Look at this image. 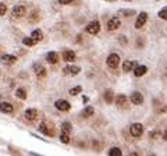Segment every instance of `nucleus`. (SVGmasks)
I'll use <instances>...</instances> for the list:
<instances>
[{"instance_id":"2f4dec72","label":"nucleus","mask_w":167,"mask_h":156,"mask_svg":"<svg viewBox=\"0 0 167 156\" xmlns=\"http://www.w3.org/2000/svg\"><path fill=\"white\" fill-rule=\"evenodd\" d=\"M121 14L128 15V17H130V15H132V14H134V11H132V10H121Z\"/></svg>"},{"instance_id":"c85d7f7f","label":"nucleus","mask_w":167,"mask_h":156,"mask_svg":"<svg viewBox=\"0 0 167 156\" xmlns=\"http://www.w3.org/2000/svg\"><path fill=\"white\" fill-rule=\"evenodd\" d=\"M81 89L82 88L81 87H74L73 89H70V95H73V96H75V95H78L79 92H81Z\"/></svg>"},{"instance_id":"2eb2a0df","label":"nucleus","mask_w":167,"mask_h":156,"mask_svg":"<svg viewBox=\"0 0 167 156\" xmlns=\"http://www.w3.org/2000/svg\"><path fill=\"white\" fill-rule=\"evenodd\" d=\"M46 60H47L50 64H56V63L59 61V56H57V53H56V52H49L47 56H46Z\"/></svg>"},{"instance_id":"473e14b6","label":"nucleus","mask_w":167,"mask_h":156,"mask_svg":"<svg viewBox=\"0 0 167 156\" xmlns=\"http://www.w3.org/2000/svg\"><path fill=\"white\" fill-rule=\"evenodd\" d=\"M61 4H70V3H73L74 0H59Z\"/></svg>"},{"instance_id":"aec40b11","label":"nucleus","mask_w":167,"mask_h":156,"mask_svg":"<svg viewBox=\"0 0 167 156\" xmlns=\"http://www.w3.org/2000/svg\"><path fill=\"white\" fill-rule=\"evenodd\" d=\"M104 102L106 103H112L113 100H114V93H113V91L112 89H107L106 92H104Z\"/></svg>"},{"instance_id":"f3484780","label":"nucleus","mask_w":167,"mask_h":156,"mask_svg":"<svg viewBox=\"0 0 167 156\" xmlns=\"http://www.w3.org/2000/svg\"><path fill=\"white\" fill-rule=\"evenodd\" d=\"M116 103H117V106H120V107H124L125 106V103L128 102V99H127V96L125 95H117V98H116Z\"/></svg>"},{"instance_id":"f704fd0d","label":"nucleus","mask_w":167,"mask_h":156,"mask_svg":"<svg viewBox=\"0 0 167 156\" xmlns=\"http://www.w3.org/2000/svg\"><path fill=\"white\" fill-rule=\"evenodd\" d=\"M82 100H84V103H86V102H88V96H84V99H82Z\"/></svg>"},{"instance_id":"72a5a7b5","label":"nucleus","mask_w":167,"mask_h":156,"mask_svg":"<svg viewBox=\"0 0 167 156\" xmlns=\"http://www.w3.org/2000/svg\"><path fill=\"white\" fill-rule=\"evenodd\" d=\"M163 138H164V139H166V141H167V128L164 130V132H163Z\"/></svg>"},{"instance_id":"39448f33","label":"nucleus","mask_w":167,"mask_h":156,"mask_svg":"<svg viewBox=\"0 0 167 156\" xmlns=\"http://www.w3.org/2000/svg\"><path fill=\"white\" fill-rule=\"evenodd\" d=\"M25 13H27L25 6L18 4V6H15L14 9H13V17H14V18H21L22 15H25Z\"/></svg>"},{"instance_id":"bb28decb","label":"nucleus","mask_w":167,"mask_h":156,"mask_svg":"<svg viewBox=\"0 0 167 156\" xmlns=\"http://www.w3.org/2000/svg\"><path fill=\"white\" fill-rule=\"evenodd\" d=\"M60 141L63 142V144H68V142H70V137H68V134L63 132V134L60 135Z\"/></svg>"},{"instance_id":"a878e982","label":"nucleus","mask_w":167,"mask_h":156,"mask_svg":"<svg viewBox=\"0 0 167 156\" xmlns=\"http://www.w3.org/2000/svg\"><path fill=\"white\" fill-rule=\"evenodd\" d=\"M84 117H89V116H92L93 114V107H91V106H88V107H85L84 109Z\"/></svg>"},{"instance_id":"393cba45","label":"nucleus","mask_w":167,"mask_h":156,"mask_svg":"<svg viewBox=\"0 0 167 156\" xmlns=\"http://www.w3.org/2000/svg\"><path fill=\"white\" fill-rule=\"evenodd\" d=\"M109 155L110 156H121V150H120L119 148H112V149L109 150Z\"/></svg>"},{"instance_id":"9b49d317","label":"nucleus","mask_w":167,"mask_h":156,"mask_svg":"<svg viewBox=\"0 0 167 156\" xmlns=\"http://www.w3.org/2000/svg\"><path fill=\"white\" fill-rule=\"evenodd\" d=\"M137 61H131V60H127L123 63V71L124 72H130L131 70H134L135 67H137Z\"/></svg>"},{"instance_id":"0eeeda50","label":"nucleus","mask_w":167,"mask_h":156,"mask_svg":"<svg viewBox=\"0 0 167 156\" xmlns=\"http://www.w3.org/2000/svg\"><path fill=\"white\" fill-rule=\"evenodd\" d=\"M25 119H27L28 121H36L38 110L36 109H27V110H25Z\"/></svg>"},{"instance_id":"a211bd4d","label":"nucleus","mask_w":167,"mask_h":156,"mask_svg":"<svg viewBox=\"0 0 167 156\" xmlns=\"http://www.w3.org/2000/svg\"><path fill=\"white\" fill-rule=\"evenodd\" d=\"M15 60H17V57L11 56V54H4V56H2V61L6 64H13V63H15Z\"/></svg>"},{"instance_id":"f8f14e48","label":"nucleus","mask_w":167,"mask_h":156,"mask_svg":"<svg viewBox=\"0 0 167 156\" xmlns=\"http://www.w3.org/2000/svg\"><path fill=\"white\" fill-rule=\"evenodd\" d=\"M0 111H2V113H6V114H11L13 111H14V107H13L10 103L3 102V103H0Z\"/></svg>"},{"instance_id":"e433bc0d","label":"nucleus","mask_w":167,"mask_h":156,"mask_svg":"<svg viewBox=\"0 0 167 156\" xmlns=\"http://www.w3.org/2000/svg\"><path fill=\"white\" fill-rule=\"evenodd\" d=\"M127 2H130V0H127Z\"/></svg>"},{"instance_id":"412c9836","label":"nucleus","mask_w":167,"mask_h":156,"mask_svg":"<svg viewBox=\"0 0 167 156\" xmlns=\"http://www.w3.org/2000/svg\"><path fill=\"white\" fill-rule=\"evenodd\" d=\"M15 95H17V98H20V99H27V91L24 89V88H18V89L15 91Z\"/></svg>"},{"instance_id":"dca6fc26","label":"nucleus","mask_w":167,"mask_h":156,"mask_svg":"<svg viewBox=\"0 0 167 156\" xmlns=\"http://www.w3.org/2000/svg\"><path fill=\"white\" fill-rule=\"evenodd\" d=\"M146 71H148V67L146 66H137L135 68H134V74H135V77H141V75L146 74Z\"/></svg>"},{"instance_id":"b1692460","label":"nucleus","mask_w":167,"mask_h":156,"mask_svg":"<svg viewBox=\"0 0 167 156\" xmlns=\"http://www.w3.org/2000/svg\"><path fill=\"white\" fill-rule=\"evenodd\" d=\"M61 132L70 134L71 132V124L70 123H63V126H61Z\"/></svg>"},{"instance_id":"1a4fd4ad","label":"nucleus","mask_w":167,"mask_h":156,"mask_svg":"<svg viewBox=\"0 0 167 156\" xmlns=\"http://www.w3.org/2000/svg\"><path fill=\"white\" fill-rule=\"evenodd\" d=\"M120 24H121V22H120L119 18L113 17V18H110L109 22H107V29H109V31H116L117 28L120 27Z\"/></svg>"},{"instance_id":"423d86ee","label":"nucleus","mask_w":167,"mask_h":156,"mask_svg":"<svg viewBox=\"0 0 167 156\" xmlns=\"http://www.w3.org/2000/svg\"><path fill=\"white\" fill-rule=\"evenodd\" d=\"M55 106H56V109H59V110H61V111H68L70 110V107H71L70 103L67 102V100H64V99L56 100Z\"/></svg>"},{"instance_id":"4468645a","label":"nucleus","mask_w":167,"mask_h":156,"mask_svg":"<svg viewBox=\"0 0 167 156\" xmlns=\"http://www.w3.org/2000/svg\"><path fill=\"white\" fill-rule=\"evenodd\" d=\"M81 71V68H79L78 66H67L66 68H64V74H71V75H77L78 72Z\"/></svg>"},{"instance_id":"6ab92c4d","label":"nucleus","mask_w":167,"mask_h":156,"mask_svg":"<svg viewBox=\"0 0 167 156\" xmlns=\"http://www.w3.org/2000/svg\"><path fill=\"white\" fill-rule=\"evenodd\" d=\"M63 59L66 61H74V59H75V53H74L73 50H66L63 53Z\"/></svg>"},{"instance_id":"7c9ffc66","label":"nucleus","mask_w":167,"mask_h":156,"mask_svg":"<svg viewBox=\"0 0 167 156\" xmlns=\"http://www.w3.org/2000/svg\"><path fill=\"white\" fill-rule=\"evenodd\" d=\"M159 137H160V135H159V132H150V134H149V138L150 139H156V138H159Z\"/></svg>"},{"instance_id":"5701e85b","label":"nucleus","mask_w":167,"mask_h":156,"mask_svg":"<svg viewBox=\"0 0 167 156\" xmlns=\"http://www.w3.org/2000/svg\"><path fill=\"white\" fill-rule=\"evenodd\" d=\"M22 42H24V45H27V46H35V43H36V41H35V39L32 38V36H31V38H24V41H22Z\"/></svg>"},{"instance_id":"6e6552de","label":"nucleus","mask_w":167,"mask_h":156,"mask_svg":"<svg viewBox=\"0 0 167 156\" xmlns=\"http://www.w3.org/2000/svg\"><path fill=\"white\" fill-rule=\"evenodd\" d=\"M146 20H148V14H146L145 11H143V13H141V14L138 15V18H137V22H135V28H137V29H139V28H142L143 25H145Z\"/></svg>"},{"instance_id":"ddd939ff","label":"nucleus","mask_w":167,"mask_h":156,"mask_svg":"<svg viewBox=\"0 0 167 156\" xmlns=\"http://www.w3.org/2000/svg\"><path fill=\"white\" fill-rule=\"evenodd\" d=\"M33 71H35V74H36L39 78L46 77V70H45V67L40 66V64H35V66H33Z\"/></svg>"},{"instance_id":"4be33fe9","label":"nucleus","mask_w":167,"mask_h":156,"mask_svg":"<svg viewBox=\"0 0 167 156\" xmlns=\"http://www.w3.org/2000/svg\"><path fill=\"white\" fill-rule=\"evenodd\" d=\"M31 36H32V38L38 42V41H40V39L43 38V33H42V31H40V29H35V31L32 32V35H31Z\"/></svg>"},{"instance_id":"f03ea898","label":"nucleus","mask_w":167,"mask_h":156,"mask_svg":"<svg viewBox=\"0 0 167 156\" xmlns=\"http://www.w3.org/2000/svg\"><path fill=\"white\" fill-rule=\"evenodd\" d=\"M130 132H131V135H132V137H135V138H139L141 135L143 134V126H142V124H139V123L132 124V126H131V128H130Z\"/></svg>"},{"instance_id":"cd10ccee","label":"nucleus","mask_w":167,"mask_h":156,"mask_svg":"<svg viewBox=\"0 0 167 156\" xmlns=\"http://www.w3.org/2000/svg\"><path fill=\"white\" fill-rule=\"evenodd\" d=\"M159 17L161 20H167V7H163V9L159 11Z\"/></svg>"},{"instance_id":"c756f323","label":"nucleus","mask_w":167,"mask_h":156,"mask_svg":"<svg viewBox=\"0 0 167 156\" xmlns=\"http://www.w3.org/2000/svg\"><path fill=\"white\" fill-rule=\"evenodd\" d=\"M6 11H7V7H6V4L0 3V15H4V14H6Z\"/></svg>"},{"instance_id":"c9c22d12","label":"nucleus","mask_w":167,"mask_h":156,"mask_svg":"<svg viewBox=\"0 0 167 156\" xmlns=\"http://www.w3.org/2000/svg\"><path fill=\"white\" fill-rule=\"evenodd\" d=\"M106 2H116V0H106Z\"/></svg>"},{"instance_id":"20e7f679","label":"nucleus","mask_w":167,"mask_h":156,"mask_svg":"<svg viewBox=\"0 0 167 156\" xmlns=\"http://www.w3.org/2000/svg\"><path fill=\"white\" fill-rule=\"evenodd\" d=\"M86 32L88 33H92V35H96V33H99V31H100V24L97 21H92V22H89L88 25H86Z\"/></svg>"},{"instance_id":"7ed1b4c3","label":"nucleus","mask_w":167,"mask_h":156,"mask_svg":"<svg viewBox=\"0 0 167 156\" xmlns=\"http://www.w3.org/2000/svg\"><path fill=\"white\" fill-rule=\"evenodd\" d=\"M106 63H107V66H109L110 68H116V67H119V64H120V56H119V54H116V53H112L109 57H107Z\"/></svg>"},{"instance_id":"9d476101","label":"nucleus","mask_w":167,"mask_h":156,"mask_svg":"<svg viewBox=\"0 0 167 156\" xmlns=\"http://www.w3.org/2000/svg\"><path fill=\"white\" fill-rule=\"evenodd\" d=\"M130 100L134 103V105H142L143 103V96H142V93H139V92H134L132 95H131Z\"/></svg>"},{"instance_id":"f257e3e1","label":"nucleus","mask_w":167,"mask_h":156,"mask_svg":"<svg viewBox=\"0 0 167 156\" xmlns=\"http://www.w3.org/2000/svg\"><path fill=\"white\" fill-rule=\"evenodd\" d=\"M39 131L45 135H49V137H53V135H55V128H53V126H50V123H47V121H42V123L39 124Z\"/></svg>"}]
</instances>
